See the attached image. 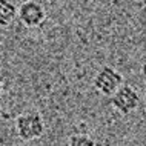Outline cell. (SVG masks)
Returning a JSON list of instances; mask_svg holds the SVG:
<instances>
[{
	"label": "cell",
	"mask_w": 146,
	"mask_h": 146,
	"mask_svg": "<svg viewBox=\"0 0 146 146\" xmlns=\"http://www.w3.org/2000/svg\"><path fill=\"white\" fill-rule=\"evenodd\" d=\"M15 131L17 135L25 141H33L40 139L45 132V121L40 112L26 111L15 118Z\"/></svg>",
	"instance_id": "1"
},
{
	"label": "cell",
	"mask_w": 146,
	"mask_h": 146,
	"mask_svg": "<svg viewBox=\"0 0 146 146\" xmlns=\"http://www.w3.org/2000/svg\"><path fill=\"white\" fill-rule=\"evenodd\" d=\"M123 85V76L111 66H103L98 69L94 77V88L102 96L111 97L115 91Z\"/></svg>",
	"instance_id": "2"
},
{
	"label": "cell",
	"mask_w": 146,
	"mask_h": 146,
	"mask_svg": "<svg viewBox=\"0 0 146 146\" xmlns=\"http://www.w3.org/2000/svg\"><path fill=\"white\" fill-rule=\"evenodd\" d=\"M111 105L123 115H129L139 106V94L128 85H121L111 96Z\"/></svg>",
	"instance_id": "3"
},
{
	"label": "cell",
	"mask_w": 146,
	"mask_h": 146,
	"mask_svg": "<svg viewBox=\"0 0 146 146\" xmlns=\"http://www.w3.org/2000/svg\"><path fill=\"white\" fill-rule=\"evenodd\" d=\"M17 17L25 26L28 28H35L40 26L46 19V11L38 2L35 0H26L22 3L17 9Z\"/></svg>",
	"instance_id": "4"
},
{
	"label": "cell",
	"mask_w": 146,
	"mask_h": 146,
	"mask_svg": "<svg viewBox=\"0 0 146 146\" xmlns=\"http://www.w3.org/2000/svg\"><path fill=\"white\" fill-rule=\"evenodd\" d=\"M17 17V8L11 0H0V26H9Z\"/></svg>",
	"instance_id": "5"
},
{
	"label": "cell",
	"mask_w": 146,
	"mask_h": 146,
	"mask_svg": "<svg viewBox=\"0 0 146 146\" xmlns=\"http://www.w3.org/2000/svg\"><path fill=\"white\" fill-rule=\"evenodd\" d=\"M68 146H97L92 137L88 134H74L69 137Z\"/></svg>",
	"instance_id": "6"
},
{
	"label": "cell",
	"mask_w": 146,
	"mask_h": 146,
	"mask_svg": "<svg viewBox=\"0 0 146 146\" xmlns=\"http://www.w3.org/2000/svg\"><path fill=\"white\" fill-rule=\"evenodd\" d=\"M141 76H143V78H145V82H146V62L141 65Z\"/></svg>",
	"instance_id": "7"
},
{
	"label": "cell",
	"mask_w": 146,
	"mask_h": 146,
	"mask_svg": "<svg viewBox=\"0 0 146 146\" xmlns=\"http://www.w3.org/2000/svg\"><path fill=\"white\" fill-rule=\"evenodd\" d=\"M2 94H3V83L0 82V97H2Z\"/></svg>",
	"instance_id": "8"
},
{
	"label": "cell",
	"mask_w": 146,
	"mask_h": 146,
	"mask_svg": "<svg viewBox=\"0 0 146 146\" xmlns=\"http://www.w3.org/2000/svg\"><path fill=\"white\" fill-rule=\"evenodd\" d=\"M145 108H146V92H145Z\"/></svg>",
	"instance_id": "9"
}]
</instances>
